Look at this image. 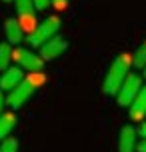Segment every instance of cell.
Instances as JSON below:
<instances>
[{
  "instance_id": "2e32d148",
  "label": "cell",
  "mask_w": 146,
  "mask_h": 152,
  "mask_svg": "<svg viewBox=\"0 0 146 152\" xmlns=\"http://www.w3.org/2000/svg\"><path fill=\"white\" fill-rule=\"evenodd\" d=\"M34 4H36V10H46L50 0H34Z\"/></svg>"
},
{
  "instance_id": "9a60e30c",
  "label": "cell",
  "mask_w": 146,
  "mask_h": 152,
  "mask_svg": "<svg viewBox=\"0 0 146 152\" xmlns=\"http://www.w3.org/2000/svg\"><path fill=\"white\" fill-rule=\"evenodd\" d=\"M50 4H54V8H56V10H66L68 0H50Z\"/></svg>"
},
{
  "instance_id": "30bf717a",
  "label": "cell",
  "mask_w": 146,
  "mask_h": 152,
  "mask_svg": "<svg viewBox=\"0 0 146 152\" xmlns=\"http://www.w3.org/2000/svg\"><path fill=\"white\" fill-rule=\"evenodd\" d=\"M4 34H6V40L10 44H20L22 42V36H24V30L18 18H8L4 22Z\"/></svg>"
},
{
  "instance_id": "8fae6325",
  "label": "cell",
  "mask_w": 146,
  "mask_h": 152,
  "mask_svg": "<svg viewBox=\"0 0 146 152\" xmlns=\"http://www.w3.org/2000/svg\"><path fill=\"white\" fill-rule=\"evenodd\" d=\"M16 126V116L12 112H6V114H0V140L12 132V128Z\"/></svg>"
},
{
  "instance_id": "44dd1931",
  "label": "cell",
  "mask_w": 146,
  "mask_h": 152,
  "mask_svg": "<svg viewBox=\"0 0 146 152\" xmlns=\"http://www.w3.org/2000/svg\"><path fill=\"white\" fill-rule=\"evenodd\" d=\"M2 2H12V0H2Z\"/></svg>"
},
{
  "instance_id": "ffe728a7",
  "label": "cell",
  "mask_w": 146,
  "mask_h": 152,
  "mask_svg": "<svg viewBox=\"0 0 146 152\" xmlns=\"http://www.w3.org/2000/svg\"><path fill=\"white\" fill-rule=\"evenodd\" d=\"M142 74H144V78H146V68H144V70H142Z\"/></svg>"
},
{
  "instance_id": "52a82bcc",
  "label": "cell",
  "mask_w": 146,
  "mask_h": 152,
  "mask_svg": "<svg viewBox=\"0 0 146 152\" xmlns=\"http://www.w3.org/2000/svg\"><path fill=\"white\" fill-rule=\"evenodd\" d=\"M138 148V130L134 126H124L118 136V152H134Z\"/></svg>"
},
{
  "instance_id": "7c38bea8",
  "label": "cell",
  "mask_w": 146,
  "mask_h": 152,
  "mask_svg": "<svg viewBox=\"0 0 146 152\" xmlns=\"http://www.w3.org/2000/svg\"><path fill=\"white\" fill-rule=\"evenodd\" d=\"M12 44L10 42H2L0 44V70L10 68V60H12Z\"/></svg>"
},
{
  "instance_id": "9c48e42d",
  "label": "cell",
  "mask_w": 146,
  "mask_h": 152,
  "mask_svg": "<svg viewBox=\"0 0 146 152\" xmlns=\"http://www.w3.org/2000/svg\"><path fill=\"white\" fill-rule=\"evenodd\" d=\"M128 114H130V120H134V122H142L146 118V86H142L138 96L128 106Z\"/></svg>"
},
{
  "instance_id": "ba28073f",
  "label": "cell",
  "mask_w": 146,
  "mask_h": 152,
  "mask_svg": "<svg viewBox=\"0 0 146 152\" xmlns=\"http://www.w3.org/2000/svg\"><path fill=\"white\" fill-rule=\"evenodd\" d=\"M20 82H24L22 68H18V66H10V68H6L4 72H2V76H0V90L12 92Z\"/></svg>"
},
{
  "instance_id": "e0dca14e",
  "label": "cell",
  "mask_w": 146,
  "mask_h": 152,
  "mask_svg": "<svg viewBox=\"0 0 146 152\" xmlns=\"http://www.w3.org/2000/svg\"><path fill=\"white\" fill-rule=\"evenodd\" d=\"M138 136H142V140H146V122H140V126H138Z\"/></svg>"
},
{
  "instance_id": "5bb4252c",
  "label": "cell",
  "mask_w": 146,
  "mask_h": 152,
  "mask_svg": "<svg viewBox=\"0 0 146 152\" xmlns=\"http://www.w3.org/2000/svg\"><path fill=\"white\" fill-rule=\"evenodd\" d=\"M0 152H18V140L16 138H4L0 144Z\"/></svg>"
},
{
  "instance_id": "277c9868",
  "label": "cell",
  "mask_w": 146,
  "mask_h": 152,
  "mask_svg": "<svg viewBox=\"0 0 146 152\" xmlns=\"http://www.w3.org/2000/svg\"><path fill=\"white\" fill-rule=\"evenodd\" d=\"M140 90H142V78L138 74L130 72L128 78L124 80V84L120 86V90L116 92V102L120 106H130L132 102H134V98L138 96Z\"/></svg>"
},
{
  "instance_id": "3957f363",
  "label": "cell",
  "mask_w": 146,
  "mask_h": 152,
  "mask_svg": "<svg viewBox=\"0 0 146 152\" xmlns=\"http://www.w3.org/2000/svg\"><path fill=\"white\" fill-rule=\"evenodd\" d=\"M40 82H42V76H40V78H36V80H34V78H24V82H20L12 92H8L6 104L12 108V110H18V108L24 106V102H26V100L34 94V90L38 88Z\"/></svg>"
},
{
  "instance_id": "7a4b0ae2",
  "label": "cell",
  "mask_w": 146,
  "mask_h": 152,
  "mask_svg": "<svg viewBox=\"0 0 146 152\" xmlns=\"http://www.w3.org/2000/svg\"><path fill=\"white\" fill-rule=\"evenodd\" d=\"M60 18L58 16H48L46 20H42V22L34 28V32L28 34V42H30L34 48H40V46H44L50 40L58 34L60 30Z\"/></svg>"
},
{
  "instance_id": "d6986e66",
  "label": "cell",
  "mask_w": 146,
  "mask_h": 152,
  "mask_svg": "<svg viewBox=\"0 0 146 152\" xmlns=\"http://www.w3.org/2000/svg\"><path fill=\"white\" fill-rule=\"evenodd\" d=\"M136 150H138V152H146V140H142V142H140Z\"/></svg>"
},
{
  "instance_id": "6da1fadb",
  "label": "cell",
  "mask_w": 146,
  "mask_h": 152,
  "mask_svg": "<svg viewBox=\"0 0 146 152\" xmlns=\"http://www.w3.org/2000/svg\"><path fill=\"white\" fill-rule=\"evenodd\" d=\"M130 66H132V56L130 54H120L116 56L112 64L108 66V72L104 76L102 82V90L108 96H116V92L120 90V86L124 84V80L130 74Z\"/></svg>"
},
{
  "instance_id": "8992f818",
  "label": "cell",
  "mask_w": 146,
  "mask_h": 152,
  "mask_svg": "<svg viewBox=\"0 0 146 152\" xmlns=\"http://www.w3.org/2000/svg\"><path fill=\"white\" fill-rule=\"evenodd\" d=\"M66 46H68V44H66V40L56 34V36L50 38L44 46H40V56H42V60H44V62H46V60H56L58 56H62V52L66 50Z\"/></svg>"
},
{
  "instance_id": "4fadbf2b",
  "label": "cell",
  "mask_w": 146,
  "mask_h": 152,
  "mask_svg": "<svg viewBox=\"0 0 146 152\" xmlns=\"http://www.w3.org/2000/svg\"><path fill=\"white\" fill-rule=\"evenodd\" d=\"M132 66H136L140 70L146 68V42H142L138 46V50L132 54Z\"/></svg>"
},
{
  "instance_id": "ac0fdd59",
  "label": "cell",
  "mask_w": 146,
  "mask_h": 152,
  "mask_svg": "<svg viewBox=\"0 0 146 152\" xmlns=\"http://www.w3.org/2000/svg\"><path fill=\"white\" fill-rule=\"evenodd\" d=\"M4 106H6V96H4V90H0V114H2Z\"/></svg>"
},
{
  "instance_id": "5b68a950",
  "label": "cell",
  "mask_w": 146,
  "mask_h": 152,
  "mask_svg": "<svg viewBox=\"0 0 146 152\" xmlns=\"http://www.w3.org/2000/svg\"><path fill=\"white\" fill-rule=\"evenodd\" d=\"M12 60H16L24 70H28L30 74L40 72V70L44 68L42 56H40V54H34L32 50H28V48H16L14 52H12Z\"/></svg>"
}]
</instances>
